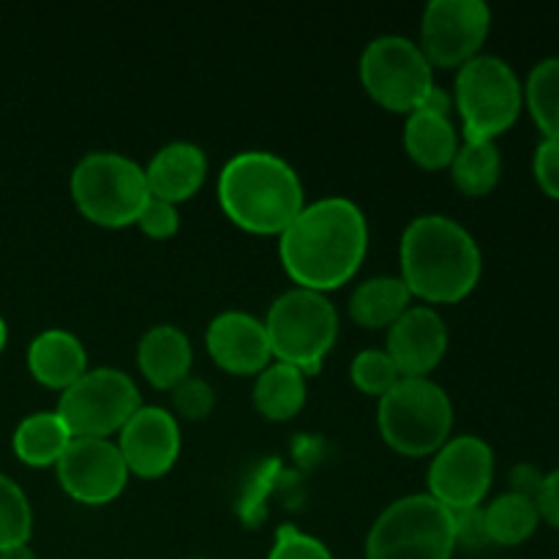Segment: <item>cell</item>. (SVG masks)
Listing matches in <instances>:
<instances>
[{
  "label": "cell",
  "mask_w": 559,
  "mask_h": 559,
  "mask_svg": "<svg viewBox=\"0 0 559 559\" xmlns=\"http://www.w3.org/2000/svg\"><path fill=\"white\" fill-rule=\"evenodd\" d=\"M55 469L66 495L82 506H107L118 500L131 475L118 445L104 437H74Z\"/></svg>",
  "instance_id": "obj_13"
},
{
  "label": "cell",
  "mask_w": 559,
  "mask_h": 559,
  "mask_svg": "<svg viewBox=\"0 0 559 559\" xmlns=\"http://www.w3.org/2000/svg\"><path fill=\"white\" fill-rule=\"evenodd\" d=\"M33 533V511L16 480L0 473V551L25 546Z\"/></svg>",
  "instance_id": "obj_27"
},
{
  "label": "cell",
  "mask_w": 559,
  "mask_h": 559,
  "mask_svg": "<svg viewBox=\"0 0 559 559\" xmlns=\"http://www.w3.org/2000/svg\"><path fill=\"white\" fill-rule=\"evenodd\" d=\"M522 87L524 104L544 131V140H559V58L535 63Z\"/></svg>",
  "instance_id": "obj_26"
},
{
  "label": "cell",
  "mask_w": 559,
  "mask_h": 559,
  "mask_svg": "<svg viewBox=\"0 0 559 559\" xmlns=\"http://www.w3.org/2000/svg\"><path fill=\"white\" fill-rule=\"evenodd\" d=\"M118 451L129 473L140 478H162L175 467L180 453V426L169 409L142 404L118 431Z\"/></svg>",
  "instance_id": "obj_14"
},
{
  "label": "cell",
  "mask_w": 559,
  "mask_h": 559,
  "mask_svg": "<svg viewBox=\"0 0 559 559\" xmlns=\"http://www.w3.org/2000/svg\"><path fill=\"white\" fill-rule=\"evenodd\" d=\"M5 338H9V328H5L3 317H0V353H3V347H5Z\"/></svg>",
  "instance_id": "obj_37"
},
{
  "label": "cell",
  "mask_w": 559,
  "mask_h": 559,
  "mask_svg": "<svg viewBox=\"0 0 559 559\" xmlns=\"http://www.w3.org/2000/svg\"><path fill=\"white\" fill-rule=\"evenodd\" d=\"M459 129L451 115L413 109L404 123V151L415 164L426 169L451 167L459 151Z\"/></svg>",
  "instance_id": "obj_20"
},
{
  "label": "cell",
  "mask_w": 559,
  "mask_h": 559,
  "mask_svg": "<svg viewBox=\"0 0 559 559\" xmlns=\"http://www.w3.org/2000/svg\"><path fill=\"white\" fill-rule=\"evenodd\" d=\"M402 282L426 304H459L480 282L484 257L467 227L442 213L413 218L399 246Z\"/></svg>",
  "instance_id": "obj_2"
},
{
  "label": "cell",
  "mask_w": 559,
  "mask_h": 559,
  "mask_svg": "<svg viewBox=\"0 0 559 559\" xmlns=\"http://www.w3.org/2000/svg\"><path fill=\"white\" fill-rule=\"evenodd\" d=\"M218 202L246 233L282 235L304 211L306 191L289 162L271 151H243L218 173Z\"/></svg>",
  "instance_id": "obj_3"
},
{
  "label": "cell",
  "mask_w": 559,
  "mask_h": 559,
  "mask_svg": "<svg viewBox=\"0 0 559 559\" xmlns=\"http://www.w3.org/2000/svg\"><path fill=\"white\" fill-rule=\"evenodd\" d=\"M205 151H202L200 145H194V142L186 140L167 142L164 147H158L145 169L151 197L173 202V205L194 197L197 191H200V186L205 183Z\"/></svg>",
  "instance_id": "obj_17"
},
{
  "label": "cell",
  "mask_w": 559,
  "mask_h": 559,
  "mask_svg": "<svg viewBox=\"0 0 559 559\" xmlns=\"http://www.w3.org/2000/svg\"><path fill=\"white\" fill-rule=\"evenodd\" d=\"M74 435L58 413H33L16 426L14 453L27 467H55Z\"/></svg>",
  "instance_id": "obj_22"
},
{
  "label": "cell",
  "mask_w": 559,
  "mask_h": 559,
  "mask_svg": "<svg viewBox=\"0 0 559 559\" xmlns=\"http://www.w3.org/2000/svg\"><path fill=\"white\" fill-rule=\"evenodd\" d=\"M544 478L546 475H540L538 469L530 467V464H519V467L511 473V491L513 495L530 497V500H538Z\"/></svg>",
  "instance_id": "obj_35"
},
{
  "label": "cell",
  "mask_w": 559,
  "mask_h": 559,
  "mask_svg": "<svg viewBox=\"0 0 559 559\" xmlns=\"http://www.w3.org/2000/svg\"><path fill=\"white\" fill-rule=\"evenodd\" d=\"M27 369L33 380L63 393L87 371L85 344L66 328L41 331L27 347Z\"/></svg>",
  "instance_id": "obj_18"
},
{
  "label": "cell",
  "mask_w": 559,
  "mask_h": 559,
  "mask_svg": "<svg viewBox=\"0 0 559 559\" xmlns=\"http://www.w3.org/2000/svg\"><path fill=\"white\" fill-rule=\"evenodd\" d=\"M409 298L402 276H371L353 289L347 311L360 328H391L409 309Z\"/></svg>",
  "instance_id": "obj_21"
},
{
  "label": "cell",
  "mask_w": 559,
  "mask_h": 559,
  "mask_svg": "<svg viewBox=\"0 0 559 559\" xmlns=\"http://www.w3.org/2000/svg\"><path fill=\"white\" fill-rule=\"evenodd\" d=\"M453 527H456V546H467V549H484V546H489L484 527V508L453 511Z\"/></svg>",
  "instance_id": "obj_33"
},
{
  "label": "cell",
  "mask_w": 559,
  "mask_h": 559,
  "mask_svg": "<svg viewBox=\"0 0 559 559\" xmlns=\"http://www.w3.org/2000/svg\"><path fill=\"white\" fill-rule=\"evenodd\" d=\"M0 559H36V551L31 546H14V549H5L0 551Z\"/></svg>",
  "instance_id": "obj_36"
},
{
  "label": "cell",
  "mask_w": 559,
  "mask_h": 559,
  "mask_svg": "<svg viewBox=\"0 0 559 559\" xmlns=\"http://www.w3.org/2000/svg\"><path fill=\"white\" fill-rule=\"evenodd\" d=\"M533 173L540 191L559 202V140H544L535 147Z\"/></svg>",
  "instance_id": "obj_32"
},
{
  "label": "cell",
  "mask_w": 559,
  "mask_h": 559,
  "mask_svg": "<svg viewBox=\"0 0 559 559\" xmlns=\"http://www.w3.org/2000/svg\"><path fill=\"white\" fill-rule=\"evenodd\" d=\"M136 364L153 388L173 391L191 374L194 349L178 325H153L136 347Z\"/></svg>",
  "instance_id": "obj_19"
},
{
  "label": "cell",
  "mask_w": 559,
  "mask_h": 559,
  "mask_svg": "<svg viewBox=\"0 0 559 559\" xmlns=\"http://www.w3.org/2000/svg\"><path fill=\"white\" fill-rule=\"evenodd\" d=\"M453 551V513L431 495L399 497L366 535V559H451Z\"/></svg>",
  "instance_id": "obj_8"
},
{
  "label": "cell",
  "mask_w": 559,
  "mask_h": 559,
  "mask_svg": "<svg viewBox=\"0 0 559 559\" xmlns=\"http://www.w3.org/2000/svg\"><path fill=\"white\" fill-rule=\"evenodd\" d=\"M267 342L273 358L317 374L338 336V311L325 293L293 287L278 295L267 309Z\"/></svg>",
  "instance_id": "obj_6"
},
{
  "label": "cell",
  "mask_w": 559,
  "mask_h": 559,
  "mask_svg": "<svg viewBox=\"0 0 559 559\" xmlns=\"http://www.w3.org/2000/svg\"><path fill=\"white\" fill-rule=\"evenodd\" d=\"M136 227H140L142 233H145L147 238H153V240L173 238V235L178 233V227H180L178 205L151 197V200H147V205L142 207L140 218H136Z\"/></svg>",
  "instance_id": "obj_31"
},
{
  "label": "cell",
  "mask_w": 559,
  "mask_h": 559,
  "mask_svg": "<svg viewBox=\"0 0 559 559\" xmlns=\"http://www.w3.org/2000/svg\"><path fill=\"white\" fill-rule=\"evenodd\" d=\"M142 407L140 388L120 369H87L80 380L60 393L55 413L74 437L118 435L126 420Z\"/></svg>",
  "instance_id": "obj_10"
},
{
  "label": "cell",
  "mask_w": 559,
  "mask_h": 559,
  "mask_svg": "<svg viewBox=\"0 0 559 559\" xmlns=\"http://www.w3.org/2000/svg\"><path fill=\"white\" fill-rule=\"evenodd\" d=\"M349 377H353L355 388L366 396H385L402 374L396 371L393 360L388 358L385 349H360L349 364Z\"/></svg>",
  "instance_id": "obj_28"
},
{
  "label": "cell",
  "mask_w": 559,
  "mask_h": 559,
  "mask_svg": "<svg viewBox=\"0 0 559 559\" xmlns=\"http://www.w3.org/2000/svg\"><path fill=\"white\" fill-rule=\"evenodd\" d=\"M491 31L484 0H431L420 16V44L431 66L453 69L480 55Z\"/></svg>",
  "instance_id": "obj_11"
},
{
  "label": "cell",
  "mask_w": 559,
  "mask_h": 559,
  "mask_svg": "<svg viewBox=\"0 0 559 559\" xmlns=\"http://www.w3.org/2000/svg\"><path fill=\"white\" fill-rule=\"evenodd\" d=\"M377 424L388 445L404 456H431L453 431V402L429 377H402L380 396Z\"/></svg>",
  "instance_id": "obj_4"
},
{
  "label": "cell",
  "mask_w": 559,
  "mask_h": 559,
  "mask_svg": "<svg viewBox=\"0 0 559 559\" xmlns=\"http://www.w3.org/2000/svg\"><path fill=\"white\" fill-rule=\"evenodd\" d=\"M495 480V451L475 435L451 437L429 464V491L448 511L480 508Z\"/></svg>",
  "instance_id": "obj_12"
},
{
  "label": "cell",
  "mask_w": 559,
  "mask_h": 559,
  "mask_svg": "<svg viewBox=\"0 0 559 559\" xmlns=\"http://www.w3.org/2000/svg\"><path fill=\"white\" fill-rule=\"evenodd\" d=\"M267 559H333V555L314 535L304 533L295 524H282Z\"/></svg>",
  "instance_id": "obj_29"
},
{
  "label": "cell",
  "mask_w": 559,
  "mask_h": 559,
  "mask_svg": "<svg viewBox=\"0 0 559 559\" xmlns=\"http://www.w3.org/2000/svg\"><path fill=\"white\" fill-rule=\"evenodd\" d=\"M540 524V513L535 500L522 495H506L495 497L489 506L484 508V527L489 544L497 546H519L535 535Z\"/></svg>",
  "instance_id": "obj_24"
},
{
  "label": "cell",
  "mask_w": 559,
  "mask_h": 559,
  "mask_svg": "<svg viewBox=\"0 0 559 559\" xmlns=\"http://www.w3.org/2000/svg\"><path fill=\"white\" fill-rule=\"evenodd\" d=\"M369 251V222L349 197H322L278 235V257L298 287L331 293L358 273Z\"/></svg>",
  "instance_id": "obj_1"
},
{
  "label": "cell",
  "mask_w": 559,
  "mask_h": 559,
  "mask_svg": "<svg viewBox=\"0 0 559 559\" xmlns=\"http://www.w3.org/2000/svg\"><path fill=\"white\" fill-rule=\"evenodd\" d=\"M205 347L216 366L229 374H260L273 358L265 322L240 309L213 317L205 331Z\"/></svg>",
  "instance_id": "obj_16"
},
{
  "label": "cell",
  "mask_w": 559,
  "mask_h": 559,
  "mask_svg": "<svg viewBox=\"0 0 559 559\" xmlns=\"http://www.w3.org/2000/svg\"><path fill=\"white\" fill-rule=\"evenodd\" d=\"M173 402L180 415H186L189 420H202L205 415H211L213 404H216V393L202 377L189 374L173 388Z\"/></svg>",
  "instance_id": "obj_30"
},
{
  "label": "cell",
  "mask_w": 559,
  "mask_h": 559,
  "mask_svg": "<svg viewBox=\"0 0 559 559\" xmlns=\"http://www.w3.org/2000/svg\"><path fill=\"white\" fill-rule=\"evenodd\" d=\"M448 325L431 306H409L388 328L385 353L402 377H429L445 358Z\"/></svg>",
  "instance_id": "obj_15"
},
{
  "label": "cell",
  "mask_w": 559,
  "mask_h": 559,
  "mask_svg": "<svg viewBox=\"0 0 559 559\" xmlns=\"http://www.w3.org/2000/svg\"><path fill=\"white\" fill-rule=\"evenodd\" d=\"M254 404L267 420L295 418L306 404V374L282 360L267 364L257 374Z\"/></svg>",
  "instance_id": "obj_23"
},
{
  "label": "cell",
  "mask_w": 559,
  "mask_h": 559,
  "mask_svg": "<svg viewBox=\"0 0 559 559\" xmlns=\"http://www.w3.org/2000/svg\"><path fill=\"white\" fill-rule=\"evenodd\" d=\"M502 156L497 142H469L459 145L451 162V180L462 194L484 197L500 183Z\"/></svg>",
  "instance_id": "obj_25"
},
{
  "label": "cell",
  "mask_w": 559,
  "mask_h": 559,
  "mask_svg": "<svg viewBox=\"0 0 559 559\" xmlns=\"http://www.w3.org/2000/svg\"><path fill=\"white\" fill-rule=\"evenodd\" d=\"M71 200L87 222L120 229L136 224L151 200L145 169L115 151H93L71 173Z\"/></svg>",
  "instance_id": "obj_5"
},
{
  "label": "cell",
  "mask_w": 559,
  "mask_h": 559,
  "mask_svg": "<svg viewBox=\"0 0 559 559\" xmlns=\"http://www.w3.org/2000/svg\"><path fill=\"white\" fill-rule=\"evenodd\" d=\"M435 66L407 36L385 33L366 44L360 55V82L366 93L393 112H413L435 87Z\"/></svg>",
  "instance_id": "obj_9"
},
{
  "label": "cell",
  "mask_w": 559,
  "mask_h": 559,
  "mask_svg": "<svg viewBox=\"0 0 559 559\" xmlns=\"http://www.w3.org/2000/svg\"><path fill=\"white\" fill-rule=\"evenodd\" d=\"M453 107L462 118L464 140L495 142L519 120L524 87L508 60L497 55H475L459 66Z\"/></svg>",
  "instance_id": "obj_7"
},
{
  "label": "cell",
  "mask_w": 559,
  "mask_h": 559,
  "mask_svg": "<svg viewBox=\"0 0 559 559\" xmlns=\"http://www.w3.org/2000/svg\"><path fill=\"white\" fill-rule=\"evenodd\" d=\"M535 506H538L540 519L559 530V467L544 478V486H540V495L535 500Z\"/></svg>",
  "instance_id": "obj_34"
}]
</instances>
